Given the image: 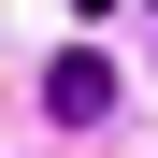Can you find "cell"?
Listing matches in <instances>:
<instances>
[{"mask_svg":"<svg viewBox=\"0 0 158 158\" xmlns=\"http://www.w3.org/2000/svg\"><path fill=\"white\" fill-rule=\"evenodd\" d=\"M43 115H58V129H101V115H115V58H101V43H72V58L43 72Z\"/></svg>","mask_w":158,"mask_h":158,"instance_id":"obj_1","label":"cell"}]
</instances>
